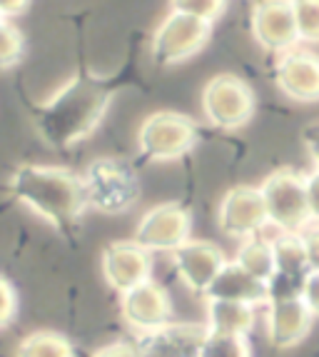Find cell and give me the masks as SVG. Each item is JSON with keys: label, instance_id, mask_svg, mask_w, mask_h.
<instances>
[{"label": "cell", "instance_id": "1", "mask_svg": "<svg viewBox=\"0 0 319 357\" xmlns=\"http://www.w3.org/2000/svg\"><path fill=\"white\" fill-rule=\"evenodd\" d=\"M113 102V90L88 75L70 77L36 113V128L50 148L65 150L98 130Z\"/></svg>", "mask_w": 319, "mask_h": 357}, {"label": "cell", "instance_id": "2", "mask_svg": "<svg viewBox=\"0 0 319 357\" xmlns=\"http://www.w3.org/2000/svg\"><path fill=\"white\" fill-rule=\"evenodd\" d=\"M10 190L58 230H72L88 208L83 180L68 167L20 165L10 175Z\"/></svg>", "mask_w": 319, "mask_h": 357}, {"label": "cell", "instance_id": "3", "mask_svg": "<svg viewBox=\"0 0 319 357\" xmlns=\"http://www.w3.org/2000/svg\"><path fill=\"white\" fill-rule=\"evenodd\" d=\"M88 208L102 215L127 213L140 197V178L137 170L123 158H95L85 173L80 175Z\"/></svg>", "mask_w": 319, "mask_h": 357}, {"label": "cell", "instance_id": "4", "mask_svg": "<svg viewBox=\"0 0 319 357\" xmlns=\"http://www.w3.org/2000/svg\"><path fill=\"white\" fill-rule=\"evenodd\" d=\"M267 220L282 235H302L312 225L307 205V183L290 167H279L260 185Z\"/></svg>", "mask_w": 319, "mask_h": 357}, {"label": "cell", "instance_id": "5", "mask_svg": "<svg viewBox=\"0 0 319 357\" xmlns=\"http://www.w3.org/2000/svg\"><path fill=\"white\" fill-rule=\"evenodd\" d=\"M197 123L175 110H157L142 120L137 148L150 162L180 160L197 145Z\"/></svg>", "mask_w": 319, "mask_h": 357}, {"label": "cell", "instance_id": "6", "mask_svg": "<svg viewBox=\"0 0 319 357\" xmlns=\"http://www.w3.org/2000/svg\"><path fill=\"white\" fill-rule=\"evenodd\" d=\"M257 98L247 80L232 73L210 77L202 88V115L219 130H240L252 120Z\"/></svg>", "mask_w": 319, "mask_h": 357}, {"label": "cell", "instance_id": "7", "mask_svg": "<svg viewBox=\"0 0 319 357\" xmlns=\"http://www.w3.org/2000/svg\"><path fill=\"white\" fill-rule=\"evenodd\" d=\"M210 36H212V25L170 8L165 20L153 33V43H150L153 63L160 68L180 66V63L200 53L210 43Z\"/></svg>", "mask_w": 319, "mask_h": 357}, {"label": "cell", "instance_id": "8", "mask_svg": "<svg viewBox=\"0 0 319 357\" xmlns=\"http://www.w3.org/2000/svg\"><path fill=\"white\" fill-rule=\"evenodd\" d=\"M192 232V215L180 203H162L150 208L135 227V243L148 252H175Z\"/></svg>", "mask_w": 319, "mask_h": 357}, {"label": "cell", "instance_id": "9", "mask_svg": "<svg viewBox=\"0 0 319 357\" xmlns=\"http://www.w3.org/2000/svg\"><path fill=\"white\" fill-rule=\"evenodd\" d=\"M267 210L260 188L254 185H235L225 192L219 203L217 225L227 238H254L267 225Z\"/></svg>", "mask_w": 319, "mask_h": 357}, {"label": "cell", "instance_id": "10", "mask_svg": "<svg viewBox=\"0 0 319 357\" xmlns=\"http://www.w3.org/2000/svg\"><path fill=\"white\" fill-rule=\"evenodd\" d=\"M249 30H252L254 43H257L260 48L270 50V53L284 55V53H290V50H295L297 43H299L292 3H284V0L257 3V6L252 8Z\"/></svg>", "mask_w": 319, "mask_h": 357}, {"label": "cell", "instance_id": "11", "mask_svg": "<svg viewBox=\"0 0 319 357\" xmlns=\"http://www.w3.org/2000/svg\"><path fill=\"white\" fill-rule=\"evenodd\" d=\"M150 275H153V255L142 250L135 240H118L102 250V278L120 295L153 280Z\"/></svg>", "mask_w": 319, "mask_h": 357}, {"label": "cell", "instance_id": "12", "mask_svg": "<svg viewBox=\"0 0 319 357\" xmlns=\"http://www.w3.org/2000/svg\"><path fill=\"white\" fill-rule=\"evenodd\" d=\"M120 312L135 333L148 335L172 322V300L165 287L148 280L120 295Z\"/></svg>", "mask_w": 319, "mask_h": 357}, {"label": "cell", "instance_id": "13", "mask_svg": "<svg viewBox=\"0 0 319 357\" xmlns=\"http://www.w3.org/2000/svg\"><path fill=\"white\" fill-rule=\"evenodd\" d=\"M207 325L200 322H170L165 328L140 335L135 342L137 357H200Z\"/></svg>", "mask_w": 319, "mask_h": 357}, {"label": "cell", "instance_id": "14", "mask_svg": "<svg viewBox=\"0 0 319 357\" xmlns=\"http://www.w3.org/2000/svg\"><path fill=\"white\" fill-rule=\"evenodd\" d=\"M274 83L284 96L297 102L319 100V55L295 48L284 53L274 68Z\"/></svg>", "mask_w": 319, "mask_h": 357}, {"label": "cell", "instance_id": "15", "mask_svg": "<svg viewBox=\"0 0 319 357\" xmlns=\"http://www.w3.org/2000/svg\"><path fill=\"white\" fill-rule=\"evenodd\" d=\"M225 255L215 243L207 240H187L182 248L172 252V265L180 273L182 282L195 292H207L217 273L225 265Z\"/></svg>", "mask_w": 319, "mask_h": 357}, {"label": "cell", "instance_id": "16", "mask_svg": "<svg viewBox=\"0 0 319 357\" xmlns=\"http://www.w3.org/2000/svg\"><path fill=\"white\" fill-rule=\"evenodd\" d=\"M267 337L277 350H290L299 345L312 330V312L302 298H287V300H272L267 303Z\"/></svg>", "mask_w": 319, "mask_h": 357}, {"label": "cell", "instance_id": "17", "mask_svg": "<svg viewBox=\"0 0 319 357\" xmlns=\"http://www.w3.org/2000/svg\"><path fill=\"white\" fill-rule=\"evenodd\" d=\"M207 300H222V303H240V305H262L270 303V290L267 282H260L257 278L244 273L235 260L225 262L212 285L205 292Z\"/></svg>", "mask_w": 319, "mask_h": 357}, {"label": "cell", "instance_id": "18", "mask_svg": "<svg viewBox=\"0 0 319 357\" xmlns=\"http://www.w3.org/2000/svg\"><path fill=\"white\" fill-rule=\"evenodd\" d=\"M254 328V307L240 303L207 300V330L247 337Z\"/></svg>", "mask_w": 319, "mask_h": 357}, {"label": "cell", "instance_id": "19", "mask_svg": "<svg viewBox=\"0 0 319 357\" xmlns=\"http://www.w3.org/2000/svg\"><path fill=\"white\" fill-rule=\"evenodd\" d=\"M270 243L274 255V275L302 285L309 275V262L299 235H279Z\"/></svg>", "mask_w": 319, "mask_h": 357}, {"label": "cell", "instance_id": "20", "mask_svg": "<svg viewBox=\"0 0 319 357\" xmlns=\"http://www.w3.org/2000/svg\"><path fill=\"white\" fill-rule=\"evenodd\" d=\"M235 262L244 270L247 275L257 278L260 282H270L274 278V255H272V243L262 240L260 235L247 238L235 255Z\"/></svg>", "mask_w": 319, "mask_h": 357}, {"label": "cell", "instance_id": "21", "mask_svg": "<svg viewBox=\"0 0 319 357\" xmlns=\"http://www.w3.org/2000/svg\"><path fill=\"white\" fill-rule=\"evenodd\" d=\"M15 357H75L70 340L55 330H38L20 340Z\"/></svg>", "mask_w": 319, "mask_h": 357}, {"label": "cell", "instance_id": "22", "mask_svg": "<svg viewBox=\"0 0 319 357\" xmlns=\"http://www.w3.org/2000/svg\"><path fill=\"white\" fill-rule=\"evenodd\" d=\"M200 357H252V350H249L247 337L207 330Z\"/></svg>", "mask_w": 319, "mask_h": 357}, {"label": "cell", "instance_id": "23", "mask_svg": "<svg viewBox=\"0 0 319 357\" xmlns=\"http://www.w3.org/2000/svg\"><path fill=\"white\" fill-rule=\"evenodd\" d=\"M292 13L299 43H319V0H295Z\"/></svg>", "mask_w": 319, "mask_h": 357}, {"label": "cell", "instance_id": "24", "mask_svg": "<svg viewBox=\"0 0 319 357\" xmlns=\"http://www.w3.org/2000/svg\"><path fill=\"white\" fill-rule=\"evenodd\" d=\"M25 38L18 28L8 20L0 23V70H10L23 60Z\"/></svg>", "mask_w": 319, "mask_h": 357}, {"label": "cell", "instance_id": "25", "mask_svg": "<svg viewBox=\"0 0 319 357\" xmlns=\"http://www.w3.org/2000/svg\"><path fill=\"white\" fill-rule=\"evenodd\" d=\"M170 8L187 13V15H192V18L202 20V23H207V25H215L225 15L227 3H222V0H178V3H172Z\"/></svg>", "mask_w": 319, "mask_h": 357}, {"label": "cell", "instance_id": "26", "mask_svg": "<svg viewBox=\"0 0 319 357\" xmlns=\"http://www.w3.org/2000/svg\"><path fill=\"white\" fill-rule=\"evenodd\" d=\"M18 315V295L8 278L0 275V330L8 328Z\"/></svg>", "mask_w": 319, "mask_h": 357}, {"label": "cell", "instance_id": "27", "mask_svg": "<svg viewBox=\"0 0 319 357\" xmlns=\"http://www.w3.org/2000/svg\"><path fill=\"white\" fill-rule=\"evenodd\" d=\"M299 238L304 245V252H307L309 273H319V225H309Z\"/></svg>", "mask_w": 319, "mask_h": 357}, {"label": "cell", "instance_id": "28", "mask_svg": "<svg viewBox=\"0 0 319 357\" xmlns=\"http://www.w3.org/2000/svg\"><path fill=\"white\" fill-rule=\"evenodd\" d=\"M299 298H302V303L307 305L312 317H319V273H309L307 278H304Z\"/></svg>", "mask_w": 319, "mask_h": 357}, {"label": "cell", "instance_id": "29", "mask_svg": "<svg viewBox=\"0 0 319 357\" xmlns=\"http://www.w3.org/2000/svg\"><path fill=\"white\" fill-rule=\"evenodd\" d=\"M307 183V205H309V218L312 225H319V170L304 178Z\"/></svg>", "mask_w": 319, "mask_h": 357}, {"label": "cell", "instance_id": "30", "mask_svg": "<svg viewBox=\"0 0 319 357\" xmlns=\"http://www.w3.org/2000/svg\"><path fill=\"white\" fill-rule=\"evenodd\" d=\"M93 357H137V350L132 342H110V345L95 350Z\"/></svg>", "mask_w": 319, "mask_h": 357}, {"label": "cell", "instance_id": "31", "mask_svg": "<svg viewBox=\"0 0 319 357\" xmlns=\"http://www.w3.org/2000/svg\"><path fill=\"white\" fill-rule=\"evenodd\" d=\"M304 145H307L314 165H317V170H319V126H312L304 130Z\"/></svg>", "mask_w": 319, "mask_h": 357}, {"label": "cell", "instance_id": "32", "mask_svg": "<svg viewBox=\"0 0 319 357\" xmlns=\"http://www.w3.org/2000/svg\"><path fill=\"white\" fill-rule=\"evenodd\" d=\"M28 8V3H0V13H3V18H13V15H18Z\"/></svg>", "mask_w": 319, "mask_h": 357}, {"label": "cell", "instance_id": "33", "mask_svg": "<svg viewBox=\"0 0 319 357\" xmlns=\"http://www.w3.org/2000/svg\"><path fill=\"white\" fill-rule=\"evenodd\" d=\"M3 20H6V18H3V13H0V23H3Z\"/></svg>", "mask_w": 319, "mask_h": 357}]
</instances>
